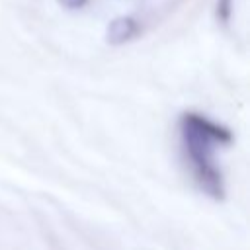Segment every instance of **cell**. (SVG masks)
Returning <instances> with one entry per match:
<instances>
[{
	"instance_id": "obj_1",
	"label": "cell",
	"mask_w": 250,
	"mask_h": 250,
	"mask_svg": "<svg viewBox=\"0 0 250 250\" xmlns=\"http://www.w3.org/2000/svg\"><path fill=\"white\" fill-rule=\"evenodd\" d=\"M180 137H182L184 154L189 162L197 186L209 197L221 201L225 197V182L215 162L213 150L217 146L232 143L230 129H227L217 121H211L201 113L186 111L180 117Z\"/></svg>"
},
{
	"instance_id": "obj_2",
	"label": "cell",
	"mask_w": 250,
	"mask_h": 250,
	"mask_svg": "<svg viewBox=\"0 0 250 250\" xmlns=\"http://www.w3.org/2000/svg\"><path fill=\"white\" fill-rule=\"evenodd\" d=\"M141 33V23L131 16H119L109 21L105 29V39L111 45H123L133 41Z\"/></svg>"
},
{
	"instance_id": "obj_3",
	"label": "cell",
	"mask_w": 250,
	"mask_h": 250,
	"mask_svg": "<svg viewBox=\"0 0 250 250\" xmlns=\"http://www.w3.org/2000/svg\"><path fill=\"white\" fill-rule=\"evenodd\" d=\"M232 16V0H217V20L227 23Z\"/></svg>"
},
{
	"instance_id": "obj_4",
	"label": "cell",
	"mask_w": 250,
	"mask_h": 250,
	"mask_svg": "<svg viewBox=\"0 0 250 250\" xmlns=\"http://www.w3.org/2000/svg\"><path fill=\"white\" fill-rule=\"evenodd\" d=\"M57 2L66 10H82L88 4V0H57Z\"/></svg>"
}]
</instances>
